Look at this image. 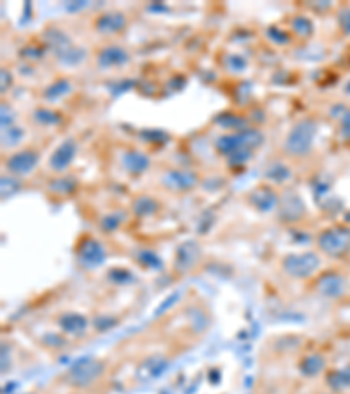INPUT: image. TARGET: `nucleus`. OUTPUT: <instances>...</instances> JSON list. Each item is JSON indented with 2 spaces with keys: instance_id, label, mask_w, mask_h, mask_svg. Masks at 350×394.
Instances as JSON below:
<instances>
[{
  "instance_id": "9d476101",
  "label": "nucleus",
  "mask_w": 350,
  "mask_h": 394,
  "mask_svg": "<svg viewBox=\"0 0 350 394\" xmlns=\"http://www.w3.org/2000/svg\"><path fill=\"white\" fill-rule=\"evenodd\" d=\"M299 370L305 377H317L326 370V358L319 352H312V354L305 356L299 363Z\"/></svg>"
},
{
  "instance_id": "6e6552de",
  "label": "nucleus",
  "mask_w": 350,
  "mask_h": 394,
  "mask_svg": "<svg viewBox=\"0 0 350 394\" xmlns=\"http://www.w3.org/2000/svg\"><path fill=\"white\" fill-rule=\"evenodd\" d=\"M77 147H76V142L74 140H67L65 144H62V146L58 147V149L55 151V154L51 156V167L53 170L56 172H62L63 168L69 167L70 161L74 160V154H76Z\"/></svg>"
},
{
  "instance_id": "f8f14e48",
  "label": "nucleus",
  "mask_w": 350,
  "mask_h": 394,
  "mask_svg": "<svg viewBox=\"0 0 350 394\" xmlns=\"http://www.w3.org/2000/svg\"><path fill=\"white\" fill-rule=\"evenodd\" d=\"M165 183H167L170 188H174V190H190V188L194 186L197 179H194V175L190 174V172L179 170V172H170V174L167 175Z\"/></svg>"
},
{
  "instance_id": "f3484780",
  "label": "nucleus",
  "mask_w": 350,
  "mask_h": 394,
  "mask_svg": "<svg viewBox=\"0 0 350 394\" xmlns=\"http://www.w3.org/2000/svg\"><path fill=\"white\" fill-rule=\"evenodd\" d=\"M126 60H128L126 53L119 48H107L102 55L103 65H112V63L114 65H117V63H123L126 62Z\"/></svg>"
},
{
  "instance_id": "7ed1b4c3",
  "label": "nucleus",
  "mask_w": 350,
  "mask_h": 394,
  "mask_svg": "<svg viewBox=\"0 0 350 394\" xmlns=\"http://www.w3.org/2000/svg\"><path fill=\"white\" fill-rule=\"evenodd\" d=\"M315 136V124L310 120H305L296 124L289 131L288 139H285V151L292 156H303L310 151L312 139Z\"/></svg>"
},
{
  "instance_id": "2eb2a0df",
  "label": "nucleus",
  "mask_w": 350,
  "mask_h": 394,
  "mask_svg": "<svg viewBox=\"0 0 350 394\" xmlns=\"http://www.w3.org/2000/svg\"><path fill=\"white\" fill-rule=\"evenodd\" d=\"M252 197H254V195H252ZM256 197H258V200H252V202H254L256 208H259V211L262 212L272 211V208L275 207V204H277V195H275L274 191L268 190V188L256 190Z\"/></svg>"
},
{
  "instance_id": "6ab92c4d",
  "label": "nucleus",
  "mask_w": 350,
  "mask_h": 394,
  "mask_svg": "<svg viewBox=\"0 0 350 394\" xmlns=\"http://www.w3.org/2000/svg\"><path fill=\"white\" fill-rule=\"evenodd\" d=\"M121 224V219H117L116 215H107L106 219H103V223H102V228L103 230H116L117 227Z\"/></svg>"
},
{
  "instance_id": "f03ea898",
  "label": "nucleus",
  "mask_w": 350,
  "mask_h": 394,
  "mask_svg": "<svg viewBox=\"0 0 350 394\" xmlns=\"http://www.w3.org/2000/svg\"><path fill=\"white\" fill-rule=\"evenodd\" d=\"M317 245L324 254L340 258L350 251V228L336 227L324 230L317 238Z\"/></svg>"
},
{
  "instance_id": "dca6fc26",
  "label": "nucleus",
  "mask_w": 350,
  "mask_h": 394,
  "mask_svg": "<svg viewBox=\"0 0 350 394\" xmlns=\"http://www.w3.org/2000/svg\"><path fill=\"white\" fill-rule=\"evenodd\" d=\"M156 208L158 204L151 197H140L133 204V211H135L137 215H151L156 212Z\"/></svg>"
},
{
  "instance_id": "aec40b11",
  "label": "nucleus",
  "mask_w": 350,
  "mask_h": 394,
  "mask_svg": "<svg viewBox=\"0 0 350 394\" xmlns=\"http://www.w3.org/2000/svg\"><path fill=\"white\" fill-rule=\"evenodd\" d=\"M322 394H335V393H322Z\"/></svg>"
},
{
  "instance_id": "4468645a",
  "label": "nucleus",
  "mask_w": 350,
  "mask_h": 394,
  "mask_svg": "<svg viewBox=\"0 0 350 394\" xmlns=\"http://www.w3.org/2000/svg\"><path fill=\"white\" fill-rule=\"evenodd\" d=\"M124 26V18L121 15H103L97 22V28L103 33L117 32Z\"/></svg>"
},
{
  "instance_id": "ddd939ff",
  "label": "nucleus",
  "mask_w": 350,
  "mask_h": 394,
  "mask_svg": "<svg viewBox=\"0 0 350 394\" xmlns=\"http://www.w3.org/2000/svg\"><path fill=\"white\" fill-rule=\"evenodd\" d=\"M60 326H62V329H65L67 333H70V335H83L88 328V322L83 315L65 314L60 319Z\"/></svg>"
},
{
  "instance_id": "a211bd4d",
  "label": "nucleus",
  "mask_w": 350,
  "mask_h": 394,
  "mask_svg": "<svg viewBox=\"0 0 350 394\" xmlns=\"http://www.w3.org/2000/svg\"><path fill=\"white\" fill-rule=\"evenodd\" d=\"M147 165H149V160L146 156H142V154H131L128 168H130V172H144V168Z\"/></svg>"
},
{
  "instance_id": "20e7f679",
  "label": "nucleus",
  "mask_w": 350,
  "mask_h": 394,
  "mask_svg": "<svg viewBox=\"0 0 350 394\" xmlns=\"http://www.w3.org/2000/svg\"><path fill=\"white\" fill-rule=\"evenodd\" d=\"M284 272L291 277L306 279L314 275L321 267V258L315 252H303V254H289L282 261Z\"/></svg>"
},
{
  "instance_id": "39448f33",
  "label": "nucleus",
  "mask_w": 350,
  "mask_h": 394,
  "mask_svg": "<svg viewBox=\"0 0 350 394\" xmlns=\"http://www.w3.org/2000/svg\"><path fill=\"white\" fill-rule=\"evenodd\" d=\"M103 372V365L97 359H83L69 370V382L77 387H86L95 382Z\"/></svg>"
},
{
  "instance_id": "f257e3e1",
  "label": "nucleus",
  "mask_w": 350,
  "mask_h": 394,
  "mask_svg": "<svg viewBox=\"0 0 350 394\" xmlns=\"http://www.w3.org/2000/svg\"><path fill=\"white\" fill-rule=\"evenodd\" d=\"M261 144V136L254 130L240 131L233 136L221 137L217 140V149L230 158L231 161H244L254 147Z\"/></svg>"
},
{
  "instance_id": "423d86ee",
  "label": "nucleus",
  "mask_w": 350,
  "mask_h": 394,
  "mask_svg": "<svg viewBox=\"0 0 350 394\" xmlns=\"http://www.w3.org/2000/svg\"><path fill=\"white\" fill-rule=\"evenodd\" d=\"M315 291L324 298H340L343 293L347 291V279L343 275L336 274V272H329V274L321 275L315 284Z\"/></svg>"
},
{
  "instance_id": "9b49d317",
  "label": "nucleus",
  "mask_w": 350,
  "mask_h": 394,
  "mask_svg": "<svg viewBox=\"0 0 350 394\" xmlns=\"http://www.w3.org/2000/svg\"><path fill=\"white\" fill-rule=\"evenodd\" d=\"M79 259L83 263H86V265H92V267L93 265H99L103 259L102 245L97 240H93V238L92 240L84 242L79 249Z\"/></svg>"
},
{
  "instance_id": "1a4fd4ad",
  "label": "nucleus",
  "mask_w": 350,
  "mask_h": 394,
  "mask_svg": "<svg viewBox=\"0 0 350 394\" xmlns=\"http://www.w3.org/2000/svg\"><path fill=\"white\" fill-rule=\"evenodd\" d=\"M326 384H328V387L331 389V393H335V394L349 391L350 389V365L342 370H333V372H329Z\"/></svg>"
},
{
  "instance_id": "0eeeda50",
  "label": "nucleus",
  "mask_w": 350,
  "mask_h": 394,
  "mask_svg": "<svg viewBox=\"0 0 350 394\" xmlns=\"http://www.w3.org/2000/svg\"><path fill=\"white\" fill-rule=\"evenodd\" d=\"M37 161H39V154L35 151L25 149L22 153L12 154L8 160V167L12 174H28L32 172V168L35 167Z\"/></svg>"
}]
</instances>
